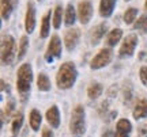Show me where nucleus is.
<instances>
[{
  "mask_svg": "<svg viewBox=\"0 0 147 137\" xmlns=\"http://www.w3.org/2000/svg\"><path fill=\"white\" fill-rule=\"evenodd\" d=\"M78 78V71L75 68L74 63H64L60 65L56 76V83L60 90H68L71 88Z\"/></svg>",
  "mask_w": 147,
  "mask_h": 137,
  "instance_id": "nucleus-1",
  "label": "nucleus"
},
{
  "mask_svg": "<svg viewBox=\"0 0 147 137\" xmlns=\"http://www.w3.org/2000/svg\"><path fill=\"white\" fill-rule=\"evenodd\" d=\"M16 88L21 95L22 100H26L27 95L30 94V86L33 82V71L30 64H22L16 75Z\"/></svg>",
  "mask_w": 147,
  "mask_h": 137,
  "instance_id": "nucleus-2",
  "label": "nucleus"
},
{
  "mask_svg": "<svg viewBox=\"0 0 147 137\" xmlns=\"http://www.w3.org/2000/svg\"><path fill=\"white\" fill-rule=\"evenodd\" d=\"M86 113H84V107L82 105L75 106L71 114V120H69V132L72 137H82L83 133L86 132Z\"/></svg>",
  "mask_w": 147,
  "mask_h": 137,
  "instance_id": "nucleus-3",
  "label": "nucleus"
},
{
  "mask_svg": "<svg viewBox=\"0 0 147 137\" xmlns=\"http://www.w3.org/2000/svg\"><path fill=\"white\" fill-rule=\"evenodd\" d=\"M15 58V39L11 35H4L1 39V64L10 65Z\"/></svg>",
  "mask_w": 147,
  "mask_h": 137,
  "instance_id": "nucleus-4",
  "label": "nucleus"
},
{
  "mask_svg": "<svg viewBox=\"0 0 147 137\" xmlns=\"http://www.w3.org/2000/svg\"><path fill=\"white\" fill-rule=\"evenodd\" d=\"M61 50H63V47H61V39L59 38V35L55 34L51 38V42H49L47 52H45V61L47 63H53L56 58H59L61 56Z\"/></svg>",
  "mask_w": 147,
  "mask_h": 137,
  "instance_id": "nucleus-5",
  "label": "nucleus"
},
{
  "mask_svg": "<svg viewBox=\"0 0 147 137\" xmlns=\"http://www.w3.org/2000/svg\"><path fill=\"white\" fill-rule=\"evenodd\" d=\"M112 57H113L112 50L108 49V47H104V49H101L100 52L93 57L91 63H90V67H91V69L104 68V67H106V65L112 61Z\"/></svg>",
  "mask_w": 147,
  "mask_h": 137,
  "instance_id": "nucleus-6",
  "label": "nucleus"
},
{
  "mask_svg": "<svg viewBox=\"0 0 147 137\" xmlns=\"http://www.w3.org/2000/svg\"><path fill=\"white\" fill-rule=\"evenodd\" d=\"M138 46V35L136 34H129L124 38V41L121 43L120 50H119V56L120 57H129L134 54L135 49Z\"/></svg>",
  "mask_w": 147,
  "mask_h": 137,
  "instance_id": "nucleus-7",
  "label": "nucleus"
},
{
  "mask_svg": "<svg viewBox=\"0 0 147 137\" xmlns=\"http://www.w3.org/2000/svg\"><path fill=\"white\" fill-rule=\"evenodd\" d=\"M78 18L82 25H87L93 16V5L90 0H80L78 4Z\"/></svg>",
  "mask_w": 147,
  "mask_h": 137,
  "instance_id": "nucleus-8",
  "label": "nucleus"
},
{
  "mask_svg": "<svg viewBox=\"0 0 147 137\" xmlns=\"http://www.w3.org/2000/svg\"><path fill=\"white\" fill-rule=\"evenodd\" d=\"M36 5L33 0L27 1L26 7V15H25V29L27 34H32L36 29Z\"/></svg>",
  "mask_w": 147,
  "mask_h": 137,
  "instance_id": "nucleus-9",
  "label": "nucleus"
},
{
  "mask_svg": "<svg viewBox=\"0 0 147 137\" xmlns=\"http://www.w3.org/2000/svg\"><path fill=\"white\" fill-rule=\"evenodd\" d=\"M79 38H80V31L79 29H69L64 34V45L68 52H72L75 47L78 46Z\"/></svg>",
  "mask_w": 147,
  "mask_h": 137,
  "instance_id": "nucleus-10",
  "label": "nucleus"
},
{
  "mask_svg": "<svg viewBox=\"0 0 147 137\" xmlns=\"http://www.w3.org/2000/svg\"><path fill=\"white\" fill-rule=\"evenodd\" d=\"M131 130H132L131 122L128 121L127 118H121V120H119L117 125H116L115 137H129Z\"/></svg>",
  "mask_w": 147,
  "mask_h": 137,
  "instance_id": "nucleus-11",
  "label": "nucleus"
},
{
  "mask_svg": "<svg viewBox=\"0 0 147 137\" xmlns=\"http://www.w3.org/2000/svg\"><path fill=\"white\" fill-rule=\"evenodd\" d=\"M108 30V26L105 23H101L98 26H95L93 30H91V34H90V42L91 45H98L101 42V39L105 37V33Z\"/></svg>",
  "mask_w": 147,
  "mask_h": 137,
  "instance_id": "nucleus-12",
  "label": "nucleus"
},
{
  "mask_svg": "<svg viewBox=\"0 0 147 137\" xmlns=\"http://www.w3.org/2000/svg\"><path fill=\"white\" fill-rule=\"evenodd\" d=\"M47 121L48 124L52 128H59L60 125V111H59V107L56 105L51 106L47 111Z\"/></svg>",
  "mask_w": 147,
  "mask_h": 137,
  "instance_id": "nucleus-13",
  "label": "nucleus"
},
{
  "mask_svg": "<svg viewBox=\"0 0 147 137\" xmlns=\"http://www.w3.org/2000/svg\"><path fill=\"white\" fill-rule=\"evenodd\" d=\"M117 0H101L100 1V15L102 18H110Z\"/></svg>",
  "mask_w": 147,
  "mask_h": 137,
  "instance_id": "nucleus-14",
  "label": "nucleus"
},
{
  "mask_svg": "<svg viewBox=\"0 0 147 137\" xmlns=\"http://www.w3.org/2000/svg\"><path fill=\"white\" fill-rule=\"evenodd\" d=\"M19 0H1V18L3 21H7L11 16L12 11L15 10Z\"/></svg>",
  "mask_w": 147,
  "mask_h": 137,
  "instance_id": "nucleus-15",
  "label": "nucleus"
},
{
  "mask_svg": "<svg viewBox=\"0 0 147 137\" xmlns=\"http://www.w3.org/2000/svg\"><path fill=\"white\" fill-rule=\"evenodd\" d=\"M134 118L135 120H142V118H146L147 117V99L146 98H142V99L138 100L136 106L134 109Z\"/></svg>",
  "mask_w": 147,
  "mask_h": 137,
  "instance_id": "nucleus-16",
  "label": "nucleus"
},
{
  "mask_svg": "<svg viewBox=\"0 0 147 137\" xmlns=\"http://www.w3.org/2000/svg\"><path fill=\"white\" fill-rule=\"evenodd\" d=\"M76 11H75V7H74L72 3H68L67 4V8L64 11V23L65 26H72L75 21H76Z\"/></svg>",
  "mask_w": 147,
  "mask_h": 137,
  "instance_id": "nucleus-17",
  "label": "nucleus"
},
{
  "mask_svg": "<svg viewBox=\"0 0 147 137\" xmlns=\"http://www.w3.org/2000/svg\"><path fill=\"white\" fill-rule=\"evenodd\" d=\"M121 37H123V30L121 29H113L110 33H108V37H106V45L108 46H116V43L120 42Z\"/></svg>",
  "mask_w": 147,
  "mask_h": 137,
  "instance_id": "nucleus-18",
  "label": "nucleus"
},
{
  "mask_svg": "<svg viewBox=\"0 0 147 137\" xmlns=\"http://www.w3.org/2000/svg\"><path fill=\"white\" fill-rule=\"evenodd\" d=\"M37 87H38V90L40 91H44V92H47V91L51 90V80L47 76V74H38V78H37Z\"/></svg>",
  "mask_w": 147,
  "mask_h": 137,
  "instance_id": "nucleus-19",
  "label": "nucleus"
},
{
  "mask_svg": "<svg viewBox=\"0 0 147 137\" xmlns=\"http://www.w3.org/2000/svg\"><path fill=\"white\" fill-rule=\"evenodd\" d=\"M102 91H104L102 84L94 82V83H91V84L89 86V88H87V95H89L90 99H97V98H100L101 96Z\"/></svg>",
  "mask_w": 147,
  "mask_h": 137,
  "instance_id": "nucleus-20",
  "label": "nucleus"
},
{
  "mask_svg": "<svg viewBox=\"0 0 147 137\" xmlns=\"http://www.w3.org/2000/svg\"><path fill=\"white\" fill-rule=\"evenodd\" d=\"M51 31V11H48L45 15L42 16L41 21V38H47Z\"/></svg>",
  "mask_w": 147,
  "mask_h": 137,
  "instance_id": "nucleus-21",
  "label": "nucleus"
},
{
  "mask_svg": "<svg viewBox=\"0 0 147 137\" xmlns=\"http://www.w3.org/2000/svg\"><path fill=\"white\" fill-rule=\"evenodd\" d=\"M41 122H42V117H41V113L36 109H33L32 113H30V126L34 132H37L40 126H41Z\"/></svg>",
  "mask_w": 147,
  "mask_h": 137,
  "instance_id": "nucleus-22",
  "label": "nucleus"
},
{
  "mask_svg": "<svg viewBox=\"0 0 147 137\" xmlns=\"http://www.w3.org/2000/svg\"><path fill=\"white\" fill-rule=\"evenodd\" d=\"M64 18V10L61 5H57L53 11V27L57 30L61 27V19Z\"/></svg>",
  "mask_w": 147,
  "mask_h": 137,
  "instance_id": "nucleus-23",
  "label": "nucleus"
},
{
  "mask_svg": "<svg viewBox=\"0 0 147 137\" xmlns=\"http://www.w3.org/2000/svg\"><path fill=\"white\" fill-rule=\"evenodd\" d=\"M22 124H23V114L19 111V113H16L14 120H12V137L18 136V133L22 128Z\"/></svg>",
  "mask_w": 147,
  "mask_h": 137,
  "instance_id": "nucleus-24",
  "label": "nucleus"
},
{
  "mask_svg": "<svg viewBox=\"0 0 147 137\" xmlns=\"http://www.w3.org/2000/svg\"><path fill=\"white\" fill-rule=\"evenodd\" d=\"M27 49H29V37L23 35L21 38V42H19V49H18V61H21L22 58L25 57Z\"/></svg>",
  "mask_w": 147,
  "mask_h": 137,
  "instance_id": "nucleus-25",
  "label": "nucleus"
},
{
  "mask_svg": "<svg viewBox=\"0 0 147 137\" xmlns=\"http://www.w3.org/2000/svg\"><path fill=\"white\" fill-rule=\"evenodd\" d=\"M138 16V10L136 8H134V7H129V8H127L125 12H124V23L125 25H132L135 19H136Z\"/></svg>",
  "mask_w": 147,
  "mask_h": 137,
  "instance_id": "nucleus-26",
  "label": "nucleus"
},
{
  "mask_svg": "<svg viewBox=\"0 0 147 137\" xmlns=\"http://www.w3.org/2000/svg\"><path fill=\"white\" fill-rule=\"evenodd\" d=\"M134 29L140 34H147V15H142L134 25Z\"/></svg>",
  "mask_w": 147,
  "mask_h": 137,
  "instance_id": "nucleus-27",
  "label": "nucleus"
},
{
  "mask_svg": "<svg viewBox=\"0 0 147 137\" xmlns=\"http://www.w3.org/2000/svg\"><path fill=\"white\" fill-rule=\"evenodd\" d=\"M139 75H140V80H142V83L144 86H147V67H142Z\"/></svg>",
  "mask_w": 147,
  "mask_h": 137,
  "instance_id": "nucleus-28",
  "label": "nucleus"
},
{
  "mask_svg": "<svg viewBox=\"0 0 147 137\" xmlns=\"http://www.w3.org/2000/svg\"><path fill=\"white\" fill-rule=\"evenodd\" d=\"M14 107H15V103H14V100H10L7 106H5V113H7V117L10 116L11 113L14 111Z\"/></svg>",
  "mask_w": 147,
  "mask_h": 137,
  "instance_id": "nucleus-29",
  "label": "nucleus"
},
{
  "mask_svg": "<svg viewBox=\"0 0 147 137\" xmlns=\"http://www.w3.org/2000/svg\"><path fill=\"white\" fill-rule=\"evenodd\" d=\"M124 96H125V102H129L132 98V88L131 87H128L124 90Z\"/></svg>",
  "mask_w": 147,
  "mask_h": 137,
  "instance_id": "nucleus-30",
  "label": "nucleus"
},
{
  "mask_svg": "<svg viewBox=\"0 0 147 137\" xmlns=\"http://www.w3.org/2000/svg\"><path fill=\"white\" fill-rule=\"evenodd\" d=\"M138 137H147V125L142 126L138 130Z\"/></svg>",
  "mask_w": 147,
  "mask_h": 137,
  "instance_id": "nucleus-31",
  "label": "nucleus"
},
{
  "mask_svg": "<svg viewBox=\"0 0 147 137\" xmlns=\"http://www.w3.org/2000/svg\"><path fill=\"white\" fill-rule=\"evenodd\" d=\"M42 137H53V133L49 128H44L42 129Z\"/></svg>",
  "mask_w": 147,
  "mask_h": 137,
  "instance_id": "nucleus-32",
  "label": "nucleus"
},
{
  "mask_svg": "<svg viewBox=\"0 0 147 137\" xmlns=\"http://www.w3.org/2000/svg\"><path fill=\"white\" fill-rule=\"evenodd\" d=\"M102 137H115V134L112 133V130H109V129H108V130H105V132H104Z\"/></svg>",
  "mask_w": 147,
  "mask_h": 137,
  "instance_id": "nucleus-33",
  "label": "nucleus"
},
{
  "mask_svg": "<svg viewBox=\"0 0 147 137\" xmlns=\"http://www.w3.org/2000/svg\"><path fill=\"white\" fill-rule=\"evenodd\" d=\"M144 5H146V11H147V0H146V3H144Z\"/></svg>",
  "mask_w": 147,
  "mask_h": 137,
  "instance_id": "nucleus-34",
  "label": "nucleus"
},
{
  "mask_svg": "<svg viewBox=\"0 0 147 137\" xmlns=\"http://www.w3.org/2000/svg\"><path fill=\"white\" fill-rule=\"evenodd\" d=\"M125 1H131V0H125Z\"/></svg>",
  "mask_w": 147,
  "mask_h": 137,
  "instance_id": "nucleus-35",
  "label": "nucleus"
},
{
  "mask_svg": "<svg viewBox=\"0 0 147 137\" xmlns=\"http://www.w3.org/2000/svg\"><path fill=\"white\" fill-rule=\"evenodd\" d=\"M38 1H42V0H38Z\"/></svg>",
  "mask_w": 147,
  "mask_h": 137,
  "instance_id": "nucleus-36",
  "label": "nucleus"
}]
</instances>
